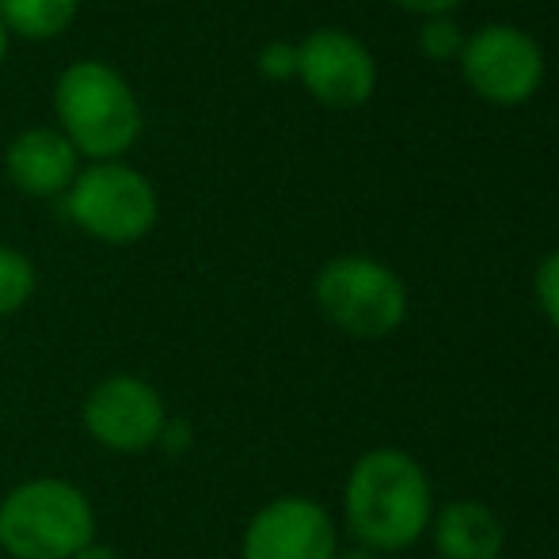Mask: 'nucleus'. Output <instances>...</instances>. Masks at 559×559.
<instances>
[{
  "label": "nucleus",
  "instance_id": "f257e3e1",
  "mask_svg": "<svg viewBox=\"0 0 559 559\" xmlns=\"http://www.w3.org/2000/svg\"><path fill=\"white\" fill-rule=\"evenodd\" d=\"M343 518L361 552H404L435 518L430 476L404 449H369L346 472Z\"/></svg>",
  "mask_w": 559,
  "mask_h": 559
},
{
  "label": "nucleus",
  "instance_id": "f03ea898",
  "mask_svg": "<svg viewBox=\"0 0 559 559\" xmlns=\"http://www.w3.org/2000/svg\"><path fill=\"white\" fill-rule=\"evenodd\" d=\"M96 540V507L61 476H35L0 499V552L8 559H73Z\"/></svg>",
  "mask_w": 559,
  "mask_h": 559
},
{
  "label": "nucleus",
  "instance_id": "7ed1b4c3",
  "mask_svg": "<svg viewBox=\"0 0 559 559\" xmlns=\"http://www.w3.org/2000/svg\"><path fill=\"white\" fill-rule=\"evenodd\" d=\"M58 130L81 156L118 160L141 138V104L130 81L107 61H73L53 84Z\"/></svg>",
  "mask_w": 559,
  "mask_h": 559
},
{
  "label": "nucleus",
  "instance_id": "20e7f679",
  "mask_svg": "<svg viewBox=\"0 0 559 559\" xmlns=\"http://www.w3.org/2000/svg\"><path fill=\"white\" fill-rule=\"evenodd\" d=\"M312 297L338 332L361 343L392 335L407 317L404 278L373 255L328 259L312 282Z\"/></svg>",
  "mask_w": 559,
  "mask_h": 559
},
{
  "label": "nucleus",
  "instance_id": "39448f33",
  "mask_svg": "<svg viewBox=\"0 0 559 559\" xmlns=\"http://www.w3.org/2000/svg\"><path fill=\"white\" fill-rule=\"evenodd\" d=\"M61 214L92 240L126 248L156 228L160 199L138 168L122 160H99L76 171L73 187L61 194Z\"/></svg>",
  "mask_w": 559,
  "mask_h": 559
},
{
  "label": "nucleus",
  "instance_id": "423d86ee",
  "mask_svg": "<svg viewBox=\"0 0 559 559\" xmlns=\"http://www.w3.org/2000/svg\"><path fill=\"white\" fill-rule=\"evenodd\" d=\"M461 76L479 99L499 107H518L537 96L545 81V50L530 31L514 23H487L464 38Z\"/></svg>",
  "mask_w": 559,
  "mask_h": 559
},
{
  "label": "nucleus",
  "instance_id": "0eeeda50",
  "mask_svg": "<svg viewBox=\"0 0 559 559\" xmlns=\"http://www.w3.org/2000/svg\"><path fill=\"white\" fill-rule=\"evenodd\" d=\"M168 404L138 373H111L88 389L81 404V427L107 453H145L156 449L168 423Z\"/></svg>",
  "mask_w": 559,
  "mask_h": 559
},
{
  "label": "nucleus",
  "instance_id": "6e6552de",
  "mask_svg": "<svg viewBox=\"0 0 559 559\" xmlns=\"http://www.w3.org/2000/svg\"><path fill=\"white\" fill-rule=\"evenodd\" d=\"M297 81L324 107L350 111L377 92V61L350 31L320 27L297 43Z\"/></svg>",
  "mask_w": 559,
  "mask_h": 559
},
{
  "label": "nucleus",
  "instance_id": "1a4fd4ad",
  "mask_svg": "<svg viewBox=\"0 0 559 559\" xmlns=\"http://www.w3.org/2000/svg\"><path fill=\"white\" fill-rule=\"evenodd\" d=\"M335 522L309 495H278L251 514L240 537V559H335Z\"/></svg>",
  "mask_w": 559,
  "mask_h": 559
},
{
  "label": "nucleus",
  "instance_id": "9d476101",
  "mask_svg": "<svg viewBox=\"0 0 559 559\" xmlns=\"http://www.w3.org/2000/svg\"><path fill=\"white\" fill-rule=\"evenodd\" d=\"M76 160H81V153L53 126H35V130L15 133L12 145L4 148L8 179L27 199H61L81 171Z\"/></svg>",
  "mask_w": 559,
  "mask_h": 559
},
{
  "label": "nucleus",
  "instance_id": "9b49d317",
  "mask_svg": "<svg viewBox=\"0 0 559 559\" xmlns=\"http://www.w3.org/2000/svg\"><path fill=\"white\" fill-rule=\"evenodd\" d=\"M435 548L442 559H499L507 548V530L499 514L476 499H456L430 518Z\"/></svg>",
  "mask_w": 559,
  "mask_h": 559
},
{
  "label": "nucleus",
  "instance_id": "f8f14e48",
  "mask_svg": "<svg viewBox=\"0 0 559 559\" xmlns=\"http://www.w3.org/2000/svg\"><path fill=\"white\" fill-rule=\"evenodd\" d=\"M81 0H0V23L8 35L20 38H58L73 27Z\"/></svg>",
  "mask_w": 559,
  "mask_h": 559
},
{
  "label": "nucleus",
  "instance_id": "ddd939ff",
  "mask_svg": "<svg viewBox=\"0 0 559 559\" xmlns=\"http://www.w3.org/2000/svg\"><path fill=\"white\" fill-rule=\"evenodd\" d=\"M35 289H38V271H35V263H31V255H23L20 248L0 243V320L27 309Z\"/></svg>",
  "mask_w": 559,
  "mask_h": 559
},
{
  "label": "nucleus",
  "instance_id": "4468645a",
  "mask_svg": "<svg viewBox=\"0 0 559 559\" xmlns=\"http://www.w3.org/2000/svg\"><path fill=\"white\" fill-rule=\"evenodd\" d=\"M464 31L453 15H427L419 23V50L427 53L430 61H453L461 58L464 50Z\"/></svg>",
  "mask_w": 559,
  "mask_h": 559
},
{
  "label": "nucleus",
  "instance_id": "2eb2a0df",
  "mask_svg": "<svg viewBox=\"0 0 559 559\" xmlns=\"http://www.w3.org/2000/svg\"><path fill=\"white\" fill-rule=\"evenodd\" d=\"M533 289H537V305L548 317V324L559 332V248L548 251L537 266V278H533Z\"/></svg>",
  "mask_w": 559,
  "mask_h": 559
},
{
  "label": "nucleus",
  "instance_id": "dca6fc26",
  "mask_svg": "<svg viewBox=\"0 0 559 559\" xmlns=\"http://www.w3.org/2000/svg\"><path fill=\"white\" fill-rule=\"evenodd\" d=\"M255 66L266 81H294L297 76V43L274 38V43H266L263 50H259Z\"/></svg>",
  "mask_w": 559,
  "mask_h": 559
},
{
  "label": "nucleus",
  "instance_id": "f3484780",
  "mask_svg": "<svg viewBox=\"0 0 559 559\" xmlns=\"http://www.w3.org/2000/svg\"><path fill=\"white\" fill-rule=\"evenodd\" d=\"M156 449H164L168 456H179L183 449H191V423L168 419L164 423V435H160V442H156Z\"/></svg>",
  "mask_w": 559,
  "mask_h": 559
},
{
  "label": "nucleus",
  "instance_id": "a211bd4d",
  "mask_svg": "<svg viewBox=\"0 0 559 559\" xmlns=\"http://www.w3.org/2000/svg\"><path fill=\"white\" fill-rule=\"evenodd\" d=\"M392 4L407 8V12H419L427 20V15H449L461 0H392Z\"/></svg>",
  "mask_w": 559,
  "mask_h": 559
},
{
  "label": "nucleus",
  "instance_id": "6ab92c4d",
  "mask_svg": "<svg viewBox=\"0 0 559 559\" xmlns=\"http://www.w3.org/2000/svg\"><path fill=\"white\" fill-rule=\"evenodd\" d=\"M73 559H122V556H118L111 545H99V540H92V545L81 548V552H76Z\"/></svg>",
  "mask_w": 559,
  "mask_h": 559
},
{
  "label": "nucleus",
  "instance_id": "aec40b11",
  "mask_svg": "<svg viewBox=\"0 0 559 559\" xmlns=\"http://www.w3.org/2000/svg\"><path fill=\"white\" fill-rule=\"evenodd\" d=\"M335 559H381V556H373V552H361V548H350V552H338Z\"/></svg>",
  "mask_w": 559,
  "mask_h": 559
},
{
  "label": "nucleus",
  "instance_id": "412c9836",
  "mask_svg": "<svg viewBox=\"0 0 559 559\" xmlns=\"http://www.w3.org/2000/svg\"><path fill=\"white\" fill-rule=\"evenodd\" d=\"M4 58H8V31H4V23H0V66H4Z\"/></svg>",
  "mask_w": 559,
  "mask_h": 559
}]
</instances>
